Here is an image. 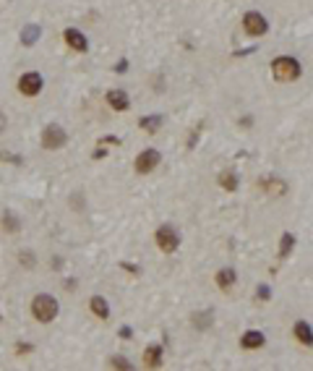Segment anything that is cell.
Wrapping results in <instances>:
<instances>
[{
    "instance_id": "cell-6",
    "label": "cell",
    "mask_w": 313,
    "mask_h": 371,
    "mask_svg": "<svg viewBox=\"0 0 313 371\" xmlns=\"http://www.w3.org/2000/svg\"><path fill=\"white\" fill-rule=\"evenodd\" d=\"M16 86H18V92L24 94V97H37L42 92V86H44V79L37 71H27V73H21V79H18Z\"/></svg>"
},
{
    "instance_id": "cell-27",
    "label": "cell",
    "mask_w": 313,
    "mask_h": 371,
    "mask_svg": "<svg viewBox=\"0 0 313 371\" xmlns=\"http://www.w3.org/2000/svg\"><path fill=\"white\" fill-rule=\"evenodd\" d=\"M0 160H8V162H16V165H21V157H16V155H3V152H0Z\"/></svg>"
},
{
    "instance_id": "cell-31",
    "label": "cell",
    "mask_w": 313,
    "mask_h": 371,
    "mask_svg": "<svg viewBox=\"0 0 313 371\" xmlns=\"http://www.w3.org/2000/svg\"><path fill=\"white\" fill-rule=\"evenodd\" d=\"M6 126H8V120H6V115H3V113H0V134L6 131Z\"/></svg>"
},
{
    "instance_id": "cell-22",
    "label": "cell",
    "mask_w": 313,
    "mask_h": 371,
    "mask_svg": "<svg viewBox=\"0 0 313 371\" xmlns=\"http://www.w3.org/2000/svg\"><path fill=\"white\" fill-rule=\"evenodd\" d=\"M193 324L198 327V330H206V327L212 324V311H206V314H196V316H193Z\"/></svg>"
},
{
    "instance_id": "cell-21",
    "label": "cell",
    "mask_w": 313,
    "mask_h": 371,
    "mask_svg": "<svg viewBox=\"0 0 313 371\" xmlns=\"http://www.w3.org/2000/svg\"><path fill=\"white\" fill-rule=\"evenodd\" d=\"M18 261H21V267H27V269H32V267L37 264V256H34V251L24 249V251H18Z\"/></svg>"
},
{
    "instance_id": "cell-17",
    "label": "cell",
    "mask_w": 313,
    "mask_h": 371,
    "mask_svg": "<svg viewBox=\"0 0 313 371\" xmlns=\"http://www.w3.org/2000/svg\"><path fill=\"white\" fill-rule=\"evenodd\" d=\"M160 126H162V118H160V115H144V118L139 120V128H144L146 134H156V131H160Z\"/></svg>"
},
{
    "instance_id": "cell-25",
    "label": "cell",
    "mask_w": 313,
    "mask_h": 371,
    "mask_svg": "<svg viewBox=\"0 0 313 371\" xmlns=\"http://www.w3.org/2000/svg\"><path fill=\"white\" fill-rule=\"evenodd\" d=\"M99 144H115V146H118V144H120V139H118V136H102V139H99Z\"/></svg>"
},
{
    "instance_id": "cell-29",
    "label": "cell",
    "mask_w": 313,
    "mask_h": 371,
    "mask_svg": "<svg viewBox=\"0 0 313 371\" xmlns=\"http://www.w3.org/2000/svg\"><path fill=\"white\" fill-rule=\"evenodd\" d=\"M120 267H123V269H128V272H133V275H139V267H133V264H128V261H123Z\"/></svg>"
},
{
    "instance_id": "cell-23",
    "label": "cell",
    "mask_w": 313,
    "mask_h": 371,
    "mask_svg": "<svg viewBox=\"0 0 313 371\" xmlns=\"http://www.w3.org/2000/svg\"><path fill=\"white\" fill-rule=\"evenodd\" d=\"M110 366H113V368H123V371H131L133 368V363L125 361L123 356H113V358H110Z\"/></svg>"
},
{
    "instance_id": "cell-4",
    "label": "cell",
    "mask_w": 313,
    "mask_h": 371,
    "mask_svg": "<svg viewBox=\"0 0 313 371\" xmlns=\"http://www.w3.org/2000/svg\"><path fill=\"white\" fill-rule=\"evenodd\" d=\"M65 141H68V134H65V131H63L60 126L50 123V126H44V128H42V146L47 149V152L63 149V146H65Z\"/></svg>"
},
{
    "instance_id": "cell-20",
    "label": "cell",
    "mask_w": 313,
    "mask_h": 371,
    "mask_svg": "<svg viewBox=\"0 0 313 371\" xmlns=\"http://www.w3.org/2000/svg\"><path fill=\"white\" fill-rule=\"evenodd\" d=\"M18 228H21L18 217H16L13 212H6V214H3V230H6V233H18Z\"/></svg>"
},
{
    "instance_id": "cell-8",
    "label": "cell",
    "mask_w": 313,
    "mask_h": 371,
    "mask_svg": "<svg viewBox=\"0 0 313 371\" xmlns=\"http://www.w3.org/2000/svg\"><path fill=\"white\" fill-rule=\"evenodd\" d=\"M63 39H65V45H68L71 50H76V53H86L89 50V39L79 29H73V27L63 32Z\"/></svg>"
},
{
    "instance_id": "cell-1",
    "label": "cell",
    "mask_w": 313,
    "mask_h": 371,
    "mask_svg": "<svg viewBox=\"0 0 313 371\" xmlns=\"http://www.w3.org/2000/svg\"><path fill=\"white\" fill-rule=\"evenodd\" d=\"M303 73V65L298 58L293 55H279L272 60V76L279 81V84H290V81H298Z\"/></svg>"
},
{
    "instance_id": "cell-9",
    "label": "cell",
    "mask_w": 313,
    "mask_h": 371,
    "mask_svg": "<svg viewBox=\"0 0 313 371\" xmlns=\"http://www.w3.org/2000/svg\"><path fill=\"white\" fill-rule=\"evenodd\" d=\"M107 105L113 107V110H118V113H125L131 107V97L123 89H110L107 92Z\"/></svg>"
},
{
    "instance_id": "cell-14",
    "label": "cell",
    "mask_w": 313,
    "mask_h": 371,
    "mask_svg": "<svg viewBox=\"0 0 313 371\" xmlns=\"http://www.w3.org/2000/svg\"><path fill=\"white\" fill-rule=\"evenodd\" d=\"M293 335H295V340L303 342V345H310V342H313V332H310V324H308V321H295Z\"/></svg>"
},
{
    "instance_id": "cell-24",
    "label": "cell",
    "mask_w": 313,
    "mask_h": 371,
    "mask_svg": "<svg viewBox=\"0 0 313 371\" xmlns=\"http://www.w3.org/2000/svg\"><path fill=\"white\" fill-rule=\"evenodd\" d=\"M269 293H272V290H269V285H258V290H256L258 301H269V298H272Z\"/></svg>"
},
{
    "instance_id": "cell-2",
    "label": "cell",
    "mask_w": 313,
    "mask_h": 371,
    "mask_svg": "<svg viewBox=\"0 0 313 371\" xmlns=\"http://www.w3.org/2000/svg\"><path fill=\"white\" fill-rule=\"evenodd\" d=\"M58 311H60V306H58L55 295H50V293H39V295L32 301V316H34L39 324H50V321L58 316Z\"/></svg>"
},
{
    "instance_id": "cell-26",
    "label": "cell",
    "mask_w": 313,
    "mask_h": 371,
    "mask_svg": "<svg viewBox=\"0 0 313 371\" xmlns=\"http://www.w3.org/2000/svg\"><path fill=\"white\" fill-rule=\"evenodd\" d=\"M115 71H118V73H125V71H128V60H125V58H123V60H118Z\"/></svg>"
},
{
    "instance_id": "cell-10",
    "label": "cell",
    "mask_w": 313,
    "mask_h": 371,
    "mask_svg": "<svg viewBox=\"0 0 313 371\" xmlns=\"http://www.w3.org/2000/svg\"><path fill=\"white\" fill-rule=\"evenodd\" d=\"M266 342V337H264V332H258V330H248L243 337H240V345L245 348V351H256V348H261Z\"/></svg>"
},
{
    "instance_id": "cell-30",
    "label": "cell",
    "mask_w": 313,
    "mask_h": 371,
    "mask_svg": "<svg viewBox=\"0 0 313 371\" xmlns=\"http://www.w3.org/2000/svg\"><path fill=\"white\" fill-rule=\"evenodd\" d=\"M29 351H32V345H27V342L18 345V353H29Z\"/></svg>"
},
{
    "instance_id": "cell-12",
    "label": "cell",
    "mask_w": 313,
    "mask_h": 371,
    "mask_svg": "<svg viewBox=\"0 0 313 371\" xmlns=\"http://www.w3.org/2000/svg\"><path fill=\"white\" fill-rule=\"evenodd\" d=\"M89 309H92V314L97 316V319H110V306H107V301L102 298V295H92L89 298Z\"/></svg>"
},
{
    "instance_id": "cell-19",
    "label": "cell",
    "mask_w": 313,
    "mask_h": 371,
    "mask_svg": "<svg viewBox=\"0 0 313 371\" xmlns=\"http://www.w3.org/2000/svg\"><path fill=\"white\" fill-rule=\"evenodd\" d=\"M293 246H295L293 233H282V241H279V256H290V254H293Z\"/></svg>"
},
{
    "instance_id": "cell-5",
    "label": "cell",
    "mask_w": 313,
    "mask_h": 371,
    "mask_svg": "<svg viewBox=\"0 0 313 371\" xmlns=\"http://www.w3.org/2000/svg\"><path fill=\"white\" fill-rule=\"evenodd\" d=\"M154 241H156V246H160L165 254H175V251H177V246H180V235H177V230H175V228L162 225V228H156V233H154Z\"/></svg>"
},
{
    "instance_id": "cell-11",
    "label": "cell",
    "mask_w": 313,
    "mask_h": 371,
    "mask_svg": "<svg viewBox=\"0 0 313 371\" xmlns=\"http://www.w3.org/2000/svg\"><path fill=\"white\" fill-rule=\"evenodd\" d=\"M39 37H42L39 24H27L24 29H21V45L32 47V45H37V42H39Z\"/></svg>"
},
{
    "instance_id": "cell-16",
    "label": "cell",
    "mask_w": 313,
    "mask_h": 371,
    "mask_svg": "<svg viewBox=\"0 0 313 371\" xmlns=\"http://www.w3.org/2000/svg\"><path fill=\"white\" fill-rule=\"evenodd\" d=\"M235 280H238V275H235L232 267H225V269L217 272V285H219L222 290H230V288L235 285Z\"/></svg>"
},
{
    "instance_id": "cell-28",
    "label": "cell",
    "mask_w": 313,
    "mask_h": 371,
    "mask_svg": "<svg viewBox=\"0 0 313 371\" xmlns=\"http://www.w3.org/2000/svg\"><path fill=\"white\" fill-rule=\"evenodd\" d=\"M131 335H133L131 327H120V337H123V340H131Z\"/></svg>"
},
{
    "instance_id": "cell-7",
    "label": "cell",
    "mask_w": 313,
    "mask_h": 371,
    "mask_svg": "<svg viewBox=\"0 0 313 371\" xmlns=\"http://www.w3.org/2000/svg\"><path fill=\"white\" fill-rule=\"evenodd\" d=\"M162 162V155L156 149H144L141 155L136 157V162H133V167H136V172H141V176H146V172L156 170V165Z\"/></svg>"
},
{
    "instance_id": "cell-3",
    "label": "cell",
    "mask_w": 313,
    "mask_h": 371,
    "mask_svg": "<svg viewBox=\"0 0 313 371\" xmlns=\"http://www.w3.org/2000/svg\"><path fill=\"white\" fill-rule=\"evenodd\" d=\"M243 32L248 37H264L269 32V21H266V16L258 13V11H248L243 16Z\"/></svg>"
},
{
    "instance_id": "cell-18",
    "label": "cell",
    "mask_w": 313,
    "mask_h": 371,
    "mask_svg": "<svg viewBox=\"0 0 313 371\" xmlns=\"http://www.w3.org/2000/svg\"><path fill=\"white\" fill-rule=\"evenodd\" d=\"M219 186L222 188H225V191H238V176H235V170H225V172H222V176H219Z\"/></svg>"
},
{
    "instance_id": "cell-15",
    "label": "cell",
    "mask_w": 313,
    "mask_h": 371,
    "mask_svg": "<svg viewBox=\"0 0 313 371\" xmlns=\"http://www.w3.org/2000/svg\"><path fill=\"white\" fill-rule=\"evenodd\" d=\"M258 186H261L266 193H274V196H279V193H284V191H287V183H284V181H279V178H261V181H258Z\"/></svg>"
},
{
    "instance_id": "cell-13",
    "label": "cell",
    "mask_w": 313,
    "mask_h": 371,
    "mask_svg": "<svg viewBox=\"0 0 313 371\" xmlns=\"http://www.w3.org/2000/svg\"><path fill=\"white\" fill-rule=\"evenodd\" d=\"M144 366L146 368H160L162 366V348L160 345H149L144 351Z\"/></svg>"
}]
</instances>
